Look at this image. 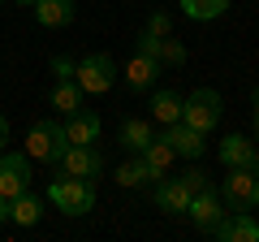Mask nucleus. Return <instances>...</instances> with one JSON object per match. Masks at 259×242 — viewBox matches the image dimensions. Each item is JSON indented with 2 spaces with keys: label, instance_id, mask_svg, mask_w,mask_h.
Here are the masks:
<instances>
[{
  "label": "nucleus",
  "instance_id": "obj_18",
  "mask_svg": "<svg viewBox=\"0 0 259 242\" xmlns=\"http://www.w3.org/2000/svg\"><path fill=\"white\" fill-rule=\"evenodd\" d=\"M139 156H143V165H147V169H151V177H156V182H160V177H164V173H168V169H173V160H177V151H173V147H168V143H164V139H151V143H147V147H143V151H139Z\"/></svg>",
  "mask_w": 259,
  "mask_h": 242
},
{
  "label": "nucleus",
  "instance_id": "obj_14",
  "mask_svg": "<svg viewBox=\"0 0 259 242\" xmlns=\"http://www.w3.org/2000/svg\"><path fill=\"white\" fill-rule=\"evenodd\" d=\"M216 156H221V165H225V169L250 165V160H255V143H250L246 134H225L221 147H216Z\"/></svg>",
  "mask_w": 259,
  "mask_h": 242
},
{
  "label": "nucleus",
  "instance_id": "obj_6",
  "mask_svg": "<svg viewBox=\"0 0 259 242\" xmlns=\"http://www.w3.org/2000/svg\"><path fill=\"white\" fill-rule=\"evenodd\" d=\"M30 190V156L26 151H0V195L18 199Z\"/></svg>",
  "mask_w": 259,
  "mask_h": 242
},
{
  "label": "nucleus",
  "instance_id": "obj_29",
  "mask_svg": "<svg viewBox=\"0 0 259 242\" xmlns=\"http://www.w3.org/2000/svg\"><path fill=\"white\" fill-rule=\"evenodd\" d=\"M0 221H9V199L0 195Z\"/></svg>",
  "mask_w": 259,
  "mask_h": 242
},
{
  "label": "nucleus",
  "instance_id": "obj_7",
  "mask_svg": "<svg viewBox=\"0 0 259 242\" xmlns=\"http://www.w3.org/2000/svg\"><path fill=\"white\" fill-rule=\"evenodd\" d=\"M61 169L69 177H100L104 173V151L95 147V143H69L65 147V156H61Z\"/></svg>",
  "mask_w": 259,
  "mask_h": 242
},
{
  "label": "nucleus",
  "instance_id": "obj_9",
  "mask_svg": "<svg viewBox=\"0 0 259 242\" xmlns=\"http://www.w3.org/2000/svg\"><path fill=\"white\" fill-rule=\"evenodd\" d=\"M186 216L194 221V229H199V233H212L216 225H221V216H225V199L216 195L212 186H207V190H199V195H190Z\"/></svg>",
  "mask_w": 259,
  "mask_h": 242
},
{
  "label": "nucleus",
  "instance_id": "obj_5",
  "mask_svg": "<svg viewBox=\"0 0 259 242\" xmlns=\"http://www.w3.org/2000/svg\"><path fill=\"white\" fill-rule=\"evenodd\" d=\"M78 87H82V95H104L112 91V78H117V65H112L108 52H91L78 61Z\"/></svg>",
  "mask_w": 259,
  "mask_h": 242
},
{
  "label": "nucleus",
  "instance_id": "obj_16",
  "mask_svg": "<svg viewBox=\"0 0 259 242\" xmlns=\"http://www.w3.org/2000/svg\"><path fill=\"white\" fill-rule=\"evenodd\" d=\"M52 108H56V117H74V112L82 108V87H78V78H56Z\"/></svg>",
  "mask_w": 259,
  "mask_h": 242
},
{
  "label": "nucleus",
  "instance_id": "obj_10",
  "mask_svg": "<svg viewBox=\"0 0 259 242\" xmlns=\"http://www.w3.org/2000/svg\"><path fill=\"white\" fill-rule=\"evenodd\" d=\"M212 238H221V242H255L259 238L255 212H225L221 225L212 229Z\"/></svg>",
  "mask_w": 259,
  "mask_h": 242
},
{
  "label": "nucleus",
  "instance_id": "obj_21",
  "mask_svg": "<svg viewBox=\"0 0 259 242\" xmlns=\"http://www.w3.org/2000/svg\"><path fill=\"white\" fill-rule=\"evenodd\" d=\"M112 177H117V186H125V190L156 182V177H151V169L143 165V156H134V160H125V165H117V169H112Z\"/></svg>",
  "mask_w": 259,
  "mask_h": 242
},
{
  "label": "nucleus",
  "instance_id": "obj_25",
  "mask_svg": "<svg viewBox=\"0 0 259 242\" xmlns=\"http://www.w3.org/2000/svg\"><path fill=\"white\" fill-rule=\"evenodd\" d=\"M143 30H151V35H173V18H168L164 9H156V13L147 18V26H143Z\"/></svg>",
  "mask_w": 259,
  "mask_h": 242
},
{
  "label": "nucleus",
  "instance_id": "obj_23",
  "mask_svg": "<svg viewBox=\"0 0 259 242\" xmlns=\"http://www.w3.org/2000/svg\"><path fill=\"white\" fill-rule=\"evenodd\" d=\"M225 9H229V0H182V13L194 18V22H212V18H221Z\"/></svg>",
  "mask_w": 259,
  "mask_h": 242
},
{
  "label": "nucleus",
  "instance_id": "obj_17",
  "mask_svg": "<svg viewBox=\"0 0 259 242\" xmlns=\"http://www.w3.org/2000/svg\"><path fill=\"white\" fill-rule=\"evenodd\" d=\"M44 216V199L39 195H30V190H22L18 199H9V221L13 225H22V229H30V225Z\"/></svg>",
  "mask_w": 259,
  "mask_h": 242
},
{
  "label": "nucleus",
  "instance_id": "obj_31",
  "mask_svg": "<svg viewBox=\"0 0 259 242\" xmlns=\"http://www.w3.org/2000/svg\"><path fill=\"white\" fill-rule=\"evenodd\" d=\"M250 169H255V177H259V147H255V160H250Z\"/></svg>",
  "mask_w": 259,
  "mask_h": 242
},
{
  "label": "nucleus",
  "instance_id": "obj_2",
  "mask_svg": "<svg viewBox=\"0 0 259 242\" xmlns=\"http://www.w3.org/2000/svg\"><path fill=\"white\" fill-rule=\"evenodd\" d=\"M65 147H69V134H65V121H35L26 134V156L30 160H44V165H61Z\"/></svg>",
  "mask_w": 259,
  "mask_h": 242
},
{
  "label": "nucleus",
  "instance_id": "obj_30",
  "mask_svg": "<svg viewBox=\"0 0 259 242\" xmlns=\"http://www.w3.org/2000/svg\"><path fill=\"white\" fill-rule=\"evenodd\" d=\"M250 130H255V139H259V108H255V117H250Z\"/></svg>",
  "mask_w": 259,
  "mask_h": 242
},
{
  "label": "nucleus",
  "instance_id": "obj_24",
  "mask_svg": "<svg viewBox=\"0 0 259 242\" xmlns=\"http://www.w3.org/2000/svg\"><path fill=\"white\" fill-rule=\"evenodd\" d=\"M177 182H182V186L190 190V195H199V190H207V186H212V173H207V169H199V165H190L182 177H177Z\"/></svg>",
  "mask_w": 259,
  "mask_h": 242
},
{
  "label": "nucleus",
  "instance_id": "obj_11",
  "mask_svg": "<svg viewBox=\"0 0 259 242\" xmlns=\"http://www.w3.org/2000/svg\"><path fill=\"white\" fill-rule=\"evenodd\" d=\"M30 9H35V22L44 30H65L78 18V0H35Z\"/></svg>",
  "mask_w": 259,
  "mask_h": 242
},
{
  "label": "nucleus",
  "instance_id": "obj_32",
  "mask_svg": "<svg viewBox=\"0 0 259 242\" xmlns=\"http://www.w3.org/2000/svg\"><path fill=\"white\" fill-rule=\"evenodd\" d=\"M250 104H255V108H259V87H255V91H250Z\"/></svg>",
  "mask_w": 259,
  "mask_h": 242
},
{
  "label": "nucleus",
  "instance_id": "obj_27",
  "mask_svg": "<svg viewBox=\"0 0 259 242\" xmlns=\"http://www.w3.org/2000/svg\"><path fill=\"white\" fill-rule=\"evenodd\" d=\"M52 74H56V78H74L78 65L69 61V56H52Z\"/></svg>",
  "mask_w": 259,
  "mask_h": 242
},
{
  "label": "nucleus",
  "instance_id": "obj_20",
  "mask_svg": "<svg viewBox=\"0 0 259 242\" xmlns=\"http://www.w3.org/2000/svg\"><path fill=\"white\" fill-rule=\"evenodd\" d=\"M151 121H160V126L182 121V95L177 91H151Z\"/></svg>",
  "mask_w": 259,
  "mask_h": 242
},
{
  "label": "nucleus",
  "instance_id": "obj_28",
  "mask_svg": "<svg viewBox=\"0 0 259 242\" xmlns=\"http://www.w3.org/2000/svg\"><path fill=\"white\" fill-rule=\"evenodd\" d=\"M9 147V117H5V112H0V151Z\"/></svg>",
  "mask_w": 259,
  "mask_h": 242
},
{
  "label": "nucleus",
  "instance_id": "obj_8",
  "mask_svg": "<svg viewBox=\"0 0 259 242\" xmlns=\"http://www.w3.org/2000/svg\"><path fill=\"white\" fill-rule=\"evenodd\" d=\"M160 139H164L168 147L177 151V156H186V160H199V156L207 151V134H203V130H194V126H186V121H168Z\"/></svg>",
  "mask_w": 259,
  "mask_h": 242
},
{
  "label": "nucleus",
  "instance_id": "obj_33",
  "mask_svg": "<svg viewBox=\"0 0 259 242\" xmlns=\"http://www.w3.org/2000/svg\"><path fill=\"white\" fill-rule=\"evenodd\" d=\"M13 5H35V0H13Z\"/></svg>",
  "mask_w": 259,
  "mask_h": 242
},
{
  "label": "nucleus",
  "instance_id": "obj_19",
  "mask_svg": "<svg viewBox=\"0 0 259 242\" xmlns=\"http://www.w3.org/2000/svg\"><path fill=\"white\" fill-rule=\"evenodd\" d=\"M151 139H156L151 121H143V117H125V121H121V147H125V151H134V156H139Z\"/></svg>",
  "mask_w": 259,
  "mask_h": 242
},
{
  "label": "nucleus",
  "instance_id": "obj_34",
  "mask_svg": "<svg viewBox=\"0 0 259 242\" xmlns=\"http://www.w3.org/2000/svg\"><path fill=\"white\" fill-rule=\"evenodd\" d=\"M0 9H5V0H0Z\"/></svg>",
  "mask_w": 259,
  "mask_h": 242
},
{
  "label": "nucleus",
  "instance_id": "obj_22",
  "mask_svg": "<svg viewBox=\"0 0 259 242\" xmlns=\"http://www.w3.org/2000/svg\"><path fill=\"white\" fill-rule=\"evenodd\" d=\"M186 44L182 39H173V35H160V48H156V61H160V69H182L186 65Z\"/></svg>",
  "mask_w": 259,
  "mask_h": 242
},
{
  "label": "nucleus",
  "instance_id": "obj_15",
  "mask_svg": "<svg viewBox=\"0 0 259 242\" xmlns=\"http://www.w3.org/2000/svg\"><path fill=\"white\" fill-rule=\"evenodd\" d=\"M104 130V121L95 117L91 108H78L74 117H65V134H69V143H95Z\"/></svg>",
  "mask_w": 259,
  "mask_h": 242
},
{
  "label": "nucleus",
  "instance_id": "obj_12",
  "mask_svg": "<svg viewBox=\"0 0 259 242\" xmlns=\"http://www.w3.org/2000/svg\"><path fill=\"white\" fill-rule=\"evenodd\" d=\"M151 199H156V208L160 212H168V216H186V208H190V190L177 182V177H160V182H151Z\"/></svg>",
  "mask_w": 259,
  "mask_h": 242
},
{
  "label": "nucleus",
  "instance_id": "obj_26",
  "mask_svg": "<svg viewBox=\"0 0 259 242\" xmlns=\"http://www.w3.org/2000/svg\"><path fill=\"white\" fill-rule=\"evenodd\" d=\"M156 48H160V35H151V30H143L134 39V52H143V56H156Z\"/></svg>",
  "mask_w": 259,
  "mask_h": 242
},
{
  "label": "nucleus",
  "instance_id": "obj_3",
  "mask_svg": "<svg viewBox=\"0 0 259 242\" xmlns=\"http://www.w3.org/2000/svg\"><path fill=\"white\" fill-rule=\"evenodd\" d=\"M221 199H225L229 212H255L259 208V177H255V169L250 165L229 169L225 182H221Z\"/></svg>",
  "mask_w": 259,
  "mask_h": 242
},
{
  "label": "nucleus",
  "instance_id": "obj_1",
  "mask_svg": "<svg viewBox=\"0 0 259 242\" xmlns=\"http://www.w3.org/2000/svg\"><path fill=\"white\" fill-rule=\"evenodd\" d=\"M48 199H52V208H56V212H65V216H87L95 208V186L87 182V177L61 173L52 186H48Z\"/></svg>",
  "mask_w": 259,
  "mask_h": 242
},
{
  "label": "nucleus",
  "instance_id": "obj_13",
  "mask_svg": "<svg viewBox=\"0 0 259 242\" xmlns=\"http://www.w3.org/2000/svg\"><path fill=\"white\" fill-rule=\"evenodd\" d=\"M121 74H125V87L130 91H151V87H156V78H160V61L156 56H143V52H134L130 56V65L121 69Z\"/></svg>",
  "mask_w": 259,
  "mask_h": 242
},
{
  "label": "nucleus",
  "instance_id": "obj_4",
  "mask_svg": "<svg viewBox=\"0 0 259 242\" xmlns=\"http://www.w3.org/2000/svg\"><path fill=\"white\" fill-rule=\"evenodd\" d=\"M221 112H225V104H221V95L212 91V87H199V91H190L182 100V121L186 126H194V130H216V121H221Z\"/></svg>",
  "mask_w": 259,
  "mask_h": 242
}]
</instances>
